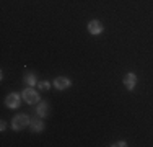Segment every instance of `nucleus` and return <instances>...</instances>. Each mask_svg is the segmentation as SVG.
<instances>
[{"label":"nucleus","instance_id":"obj_1","mask_svg":"<svg viewBox=\"0 0 153 147\" xmlns=\"http://www.w3.org/2000/svg\"><path fill=\"white\" fill-rule=\"evenodd\" d=\"M28 124H31V123H30V118L26 115H18V116L13 118V121H12V128L15 131H23Z\"/></svg>","mask_w":153,"mask_h":147},{"label":"nucleus","instance_id":"obj_2","mask_svg":"<svg viewBox=\"0 0 153 147\" xmlns=\"http://www.w3.org/2000/svg\"><path fill=\"white\" fill-rule=\"evenodd\" d=\"M23 100L26 103H30V105H36V103H39L41 100V97H39V93L34 90V88H25L23 90Z\"/></svg>","mask_w":153,"mask_h":147},{"label":"nucleus","instance_id":"obj_3","mask_svg":"<svg viewBox=\"0 0 153 147\" xmlns=\"http://www.w3.org/2000/svg\"><path fill=\"white\" fill-rule=\"evenodd\" d=\"M103 29H104V26H103V23H101L100 20H91L88 23V31L91 33L93 36L101 34V33H103Z\"/></svg>","mask_w":153,"mask_h":147},{"label":"nucleus","instance_id":"obj_4","mask_svg":"<svg viewBox=\"0 0 153 147\" xmlns=\"http://www.w3.org/2000/svg\"><path fill=\"white\" fill-rule=\"evenodd\" d=\"M20 100H21V98H20V95H18V93H10L8 97L5 98V105L8 106L10 110H16L18 106H20Z\"/></svg>","mask_w":153,"mask_h":147},{"label":"nucleus","instance_id":"obj_5","mask_svg":"<svg viewBox=\"0 0 153 147\" xmlns=\"http://www.w3.org/2000/svg\"><path fill=\"white\" fill-rule=\"evenodd\" d=\"M124 85H126L127 90H134L137 85V75L134 72H129L126 74V77H124Z\"/></svg>","mask_w":153,"mask_h":147},{"label":"nucleus","instance_id":"obj_6","mask_svg":"<svg viewBox=\"0 0 153 147\" xmlns=\"http://www.w3.org/2000/svg\"><path fill=\"white\" fill-rule=\"evenodd\" d=\"M70 85H72V82L67 77H57V79L54 80V87H56L57 90H65V88H68Z\"/></svg>","mask_w":153,"mask_h":147},{"label":"nucleus","instance_id":"obj_7","mask_svg":"<svg viewBox=\"0 0 153 147\" xmlns=\"http://www.w3.org/2000/svg\"><path fill=\"white\" fill-rule=\"evenodd\" d=\"M36 113H38V116H39V118H46V116H47V113H49V105H47L46 101H42L41 105L38 106Z\"/></svg>","mask_w":153,"mask_h":147},{"label":"nucleus","instance_id":"obj_8","mask_svg":"<svg viewBox=\"0 0 153 147\" xmlns=\"http://www.w3.org/2000/svg\"><path fill=\"white\" fill-rule=\"evenodd\" d=\"M31 129L34 132H41L42 129H44V123H42L41 119H34L31 121Z\"/></svg>","mask_w":153,"mask_h":147},{"label":"nucleus","instance_id":"obj_9","mask_svg":"<svg viewBox=\"0 0 153 147\" xmlns=\"http://www.w3.org/2000/svg\"><path fill=\"white\" fill-rule=\"evenodd\" d=\"M25 82H26L30 87H33V85H36V83H38V80H36V75H34V74H28V75L25 77Z\"/></svg>","mask_w":153,"mask_h":147},{"label":"nucleus","instance_id":"obj_10","mask_svg":"<svg viewBox=\"0 0 153 147\" xmlns=\"http://www.w3.org/2000/svg\"><path fill=\"white\" fill-rule=\"evenodd\" d=\"M38 87L41 88V90H46V88L51 87V83L49 82H38Z\"/></svg>","mask_w":153,"mask_h":147},{"label":"nucleus","instance_id":"obj_11","mask_svg":"<svg viewBox=\"0 0 153 147\" xmlns=\"http://www.w3.org/2000/svg\"><path fill=\"white\" fill-rule=\"evenodd\" d=\"M112 146H116V147H124V146H127L124 141H119V142H116V144H112Z\"/></svg>","mask_w":153,"mask_h":147},{"label":"nucleus","instance_id":"obj_12","mask_svg":"<svg viewBox=\"0 0 153 147\" xmlns=\"http://www.w3.org/2000/svg\"><path fill=\"white\" fill-rule=\"evenodd\" d=\"M0 129H2V131L7 129V123H5V121H2V123H0Z\"/></svg>","mask_w":153,"mask_h":147}]
</instances>
